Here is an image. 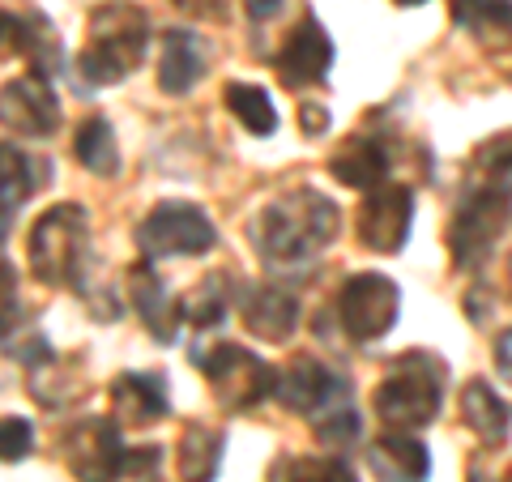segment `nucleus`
Wrapping results in <instances>:
<instances>
[{
    "label": "nucleus",
    "mask_w": 512,
    "mask_h": 482,
    "mask_svg": "<svg viewBox=\"0 0 512 482\" xmlns=\"http://www.w3.org/2000/svg\"><path fill=\"white\" fill-rule=\"evenodd\" d=\"M414 218V197L406 184H380L359 205V244L372 252H402Z\"/></svg>",
    "instance_id": "obj_10"
},
{
    "label": "nucleus",
    "mask_w": 512,
    "mask_h": 482,
    "mask_svg": "<svg viewBox=\"0 0 512 482\" xmlns=\"http://www.w3.org/2000/svg\"><path fill=\"white\" fill-rule=\"evenodd\" d=\"M470 180L512 192V133H500L478 146V154L470 158Z\"/></svg>",
    "instance_id": "obj_28"
},
{
    "label": "nucleus",
    "mask_w": 512,
    "mask_h": 482,
    "mask_svg": "<svg viewBox=\"0 0 512 482\" xmlns=\"http://www.w3.org/2000/svg\"><path fill=\"white\" fill-rule=\"evenodd\" d=\"M197 367L210 376V389L218 393L222 406H231V410H252V406H261L269 393H278V372L244 346L222 342L210 355H197Z\"/></svg>",
    "instance_id": "obj_6"
},
{
    "label": "nucleus",
    "mask_w": 512,
    "mask_h": 482,
    "mask_svg": "<svg viewBox=\"0 0 512 482\" xmlns=\"http://www.w3.org/2000/svg\"><path fill=\"white\" fill-rule=\"evenodd\" d=\"M397 303H402V295L384 273H355L338 295L342 329L355 342H376L397 325Z\"/></svg>",
    "instance_id": "obj_8"
},
{
    "label": "nucleus",
    "mask_w": 512,
    "mask_h": 482,
    "mask_svg": "<svg viewBox=\"0 0 512 482\" xmlns=\"http://www.w3.org/2000/svg\"><path fill=\"white\" fill-rule=\"evenodd\" d=\"M512 214V192L495 184L466 180V197H461L453 222H448V248H453L457 265H478L491 252V244L504 235Z\"/></svg>",
    "instance_id": "obj_5"
},
{
    "label": "nucleus",
    "mask_w": 512,
    "mask_h": 482,
    "mask_svg": "<svg viewBox=\"0 0 512 482\" xmlns=\"http://www.w3.org/2000/svg\"><path fill=\"white\" fill-rule=\"evenodd\" d=\"M175 5L197 18H227V0H175Z\"/></svg>",
    "instance_id": "obj_34"
},
{
    "label": "nucleus",
    "mask_w": 512,
    "mask_h": 482,
    "mask_svg": "<svg viewBox=\"0 0 512 482\" xmlns=\"http://www.w3.org/2000/svg\"><path fill=\"white\" fill-rule=\"evenodd\" d=\"M86 239H90V222L82 214V205H56V210H47L30 227V244H26L35 278L47 286L73 282L86 256Z\"/></svg>",
    "instance_id": "obj_4"
},
{
    "label": "nucleus",
    "mask_w": 512,
    "mask_h": 482,
    "mask_svg": "<svg viewBox=\"0 0 512 482\" xmlns=\"http://www.w3.org/2000/svg\"><path fill=\"white\" fill-rule=\"evenodd\" d=\"M77 163L90 167L94 175H116L120 171V150H116V133L103 116H90L82 128H77Z\"/></svg>",
    "instance_id": "obj_25"
},
{
    "label": "nucleus",
    "mask_w": 512,
    "mask_h": 482,
    "mask_svg": "<svg viewBox=\"0 0 512 482\" xmlns=\"http://www.w3.org/2000/svg\"><path fill=\"white\" fill-rule=\"evenodd\" d=\"M244 325L261 337V342H286L299 325V303L286 295L282 286H256L244 303Z\"/></svg>",
    "instance_id": "obj_15"
},
{
    "label": "nucleus",
    "mask_w": 512,
    "mask_h": 482,
    "mask_svg": "<svg viewBox=\"0 0 512 482\" xmlns=\"http://www.w3.org/2000/svg\"><path fill=\"white\" fill-rule=\"evenodd\" d=\"M18 52L35 64L39 77L60 73V43H56V30L43 13H22L18 18Z\"/></svg>",
    "instance_id": "obj_24"
},
{
    "label": "nucleus",
    "mask_w": 512,
    "mask_h": 482,
    "mask_svg": "<svg viewBox=\"0 0 512 482\" xmlns=\"http://www.w3.org/2000/svg\"><path fill=\"white\" fill-rule=\"evenodd\" d=\"M158 461H163L158 448H137V453L124 457V474H150V470H158Z\"/></svg>",
    "instance_id": "obj_33"
},
{
    "label": "nucleus",
    "mask_w": 512,
    "mask_h": 482,
    "mask_svg": "<svg viewBox=\"0 0 512 482\" xmlns=\"http://www.w3.org/2000/svg\"><path fill=\"white\" fill-rule=\"evenodd\" d=\"M440 393H444V367L414 350L393 363V372L380 380V389L372 397V406L393 431H419L436 419L440 410Z\"/></svg>",
    "instance_id": "obj_3"
},
{
    "label": "nucleus",
    "mask_w": 512,
    "mask_h": 482,
    "mask_svg": "<svg viewBox=\"0 0 512 482\" xmlns=\"http://www.w3.org/2000/svg\"><path fill=\"white\" fill-rule=\"evenodd\" d=\"M299 116H303V128H308V133H325L329 128V111H320L316 103H303Z\"/></svg>",
    "instance_id": "obj_36"
},
{
    "label": "nucleus",
    "mask_w": 512,
    "mask_h": 482,
    "mask_svg": "<svg viewBox=\"0 0 512 482\" xmlns=\"http://www.w3.org/2000/svg\"><path fill=\"white\" fill-rule=\"evenodd\" d=\"M359 436H363V423H359L355 410H333V414H325V419L316 423V440L325 448H346V444H355Z\"/></svg>",
    "instance_id": "obj_30"
},
{
    "label": "nucleus",
    "mask_w": 512,
    "mask_h": 482,
    "mask_svg": "<svg viewBox=\"0 0 512 482\" xmlns=\"http://www.w3.org/2000/svg\"><path fill=\"white\" fill-rule=\"evenodd\" d=\"M329 171L338 175L346 188H380L384 175H389V150L372 137H346L338 154L329 158Z\"/></svg>",
    "instance_id": "obj_16"
},
{
    "label": "nucleus",
    "mask_w": 512,
    "mask_h": 482,
    "mask_svg": "<svg viewBox=\"0 0 512 482\" xmlns=\"http://www.w3.org/2000/svg\"><path fill=\"white\" fill-rule=\"evenodd\" d=\"M111 401L124 427H146L167 414V380L163 376H141V372H124L111 380Z\"/></svg>",
    "instance_id": "obj_14"
},
{
    "label": "nucleus",
    "mask_w": 512,
    "mask_h": 482,
    "mask_svg": "<svg viewBox=\"0 0 512 482\" xmlns=\"http://www.w3.org/2000/svg\"><path fill=\"white\" fill-rule=\"evenodd\" d=\"M0 124L18 137H52L60 128V103L52 94V82L39 73H26L18 82L0 90Z\"/></svg>",
    "instance_id": "obj_11"
},
{
    "label": "nucleus",
    "mask_w": 512,
    "mask_h": 482,
    "mask_svg": "<svg viewBox=\"0 0 512 482\" xmlns=\"http://www.w3.org/2000/svg\"><path fill=\"white\" fill-rule=\"evenodd\" d=\"M214 222L205 218L197 205L184 201H167L150 210V218L137 227V244L146 256H201L214 248Z\"/></svg>",
    "instance_id": "obj_7"
},
{
    "label": "nucleus",
    "mask_w": 512,
    "mask_h": 482,
    "mask_svg": "<svg viewBox=\"0 0 512 482\" xmlns=\"http://www.w3.org/2000/svg\"><path fill=\"white\" fill-rule=\"evenodd\" d=\"M278 397L295 414H329L333 401L346 397V380L316 359H295L278 380Z\"/></svg>",
    "instance_id": "obj_13"
},
{
    "label": "nucleus",
    "mask_w": 512,
    "mask_h": 482,
    "mask_svg": "<svg viewBox=\"0 0 512 482\" xmlns=\"http://www.w3.org/2000/svg\"><path fill=\"white\" fill-rule=\"evenodd\" d=\"M453 22L466 26L483 47H512V0H453Z\"/></svg>",
    "instance_id": "obj_20"
},
{
    "label": "nucleus",
    "mask_w": 512,
    "mask_h": 482,
    "mask_svg": "<svg viewBox=\"0 0 512 482\" xmlns=\"http://www.w3.org/2000/svg\"><path fill=\"white\" fill-rule=\"evenodd\" d=\"M5 231H9V210H0V239H5Z\"/></svg>",
    "instance_id": "obj_38"
},
{
    "label": "nucleus",
    "mask_w": 512,
    "mask_h": 482,
    "mask_svg": "<svg viewBox=\"0 0 512 482\" xmlns=\"http://www.w3.org/2000/svg\"><path fill=\"white\" fill-rule=\"evenodd\" d=\"M504 482H512V470H508V474H504Z\"/></svg>",
    "instance_id": "obj_40"
},
{
    "label": "nucleus",
    "mask_w": 512,
    "mask_h": 482,
    "mask_svg": "<svg viewBox=\"0 0 512 482\" xmlns=\"http://www.w3.org/2000/svg\"><path fill=\"white\" fill-rule=\"evenodd\" d=\"M227 303H231V278L227 273H205V278L184 295L180 316L197 329H210L227 316Z\"/></svg>",
    "instance_id": "obj_23"
},
{
    "label": "nucleus",
    "mask_w": 512,
    "mask_h": 482,
    "mask_svg": "<svg viewBox=\"0 0 512 482\" xmlns=\"http://www.w3.org/2000/svg\"><path fill=\"white\" fill-rule=\"evenodd\" d=\"M35 448V427L26 419H0V461H26Z\"/></svg>",
    "instance_id": "obj_31"
},
{
    "label": "nucleus",
    "mask_w": 512,
    "mask_h": 482,
    "mask_svg": "<svg viewBox=\"0 0 512 482\" xmlns=\"http://www.w3.org/2000/svg\"><path fill=\"white\" fill-rule=\"evenodd\" d=\"M222 465V436L192 423L180 436V478L184 482H214Z\"/></svg>",
    "instance_id": "obj_22"
},
{
    "label": "nucleus",
    "mask_w": 512,
    "mask_h": 482,
    "mask_svg": "<svg viewBox=\"0 0 512 482\" xmlns=\"http://www.w3.org/2000/svg\"><path fill=\"white\" fill-rule=\"evenodd\" d=\"M286 482H359L350 474L346 461H333V457H299L291 461V474Z\"/></svg>",
    "instance_id": "obj_29"
},
{
    "label": "nucleus",
    "mask_w": 512,
    "mask_h": 482,
    "mask_svg": "<svg viewBox=\"0 0 512 482\" xmlns=\"http://www.w3.org/2000/svg\"><path fill=\"white\" fill-rule=\"evenodd\" d=\"M205 73V52L197 35L188 30H167L163 35V56H158V86L167 94H184L201 82Z\"/></svg>",
    "instance_id": "obj_18"
},
{
    "label": "nucleus",
    "mask_w": 512,
    "mask_h": 482,
    "mask_svg": "<svg viewBox=\"0 0 512 482\" xmlns=\"http://www.w3.org/2000/svg\"><path fill=\"white\" fill-rule=\"evenodd\" d=\"M495 367H500L504 380H512V329H504L500 342H495Z\"/></svg>",
    "instance_id": "obj_35"
},
{
    "label": "nucleus",
    "mask_w": 512,
    "mask_h": 482,
    "mask_svg": "<svg viewBox=\"0 0 512 482\" xmlns=\"http://www.w3.org/2000/svg\"><path fill=\"white\" fill-rule=\"evenodd\" d=\"M367 465L380 482H427V448L410 436H380L372 448H367Z\"/></svg>",
    "instance_id": "obj_17"
},
{
    "label": "nucleus",
    "mask_w": 512,
    "mask_h": 482,
    "mask_svg": "<svg viewBox=\"0 0 512 482\" xmlns=\"http://www.w3.org/2000/svg\"><path fill=\"white\" fill-rule=\"evenodd\" d=\"M397 5H419V0H397Z\"/></svg>",
    "instance_id": "obj_39"
},
{
    "label": "nucleus",
    "mask_w": 512,
    "mask_h": 482,
    "mask_svg": "<svg viewBox=\"0 0 512 482\" xmlns=\"http://www.w3.org/2000/svg\"><path fill=\"white\" fill-rule=\"evenodd\" d=\"M244 5H248L252 22H269V18H278L282 13V0H244Z\"/></svg>",
    "instance_id": "obj_37"
},
{
    "label": "nucleus",
    "mask_w": 512,
    "mask_h": 482,
    "mask_svg": "<svg viewBox=\"0 0 512 482\" xmlns=\"http://www.w3.org/2000/svg\"><path fill=\"white\" fill-rule=\"evenodd\" d=\"M146 43H150V22L137 5H103L94 9L90 18V39L82 47V69L86 86H111L128 77L146 56Z\"/></svg>",
    "instance_id": "obj_2"
},
{
    "label": "nucleus",
    "mask_w": 512,
    "mask_h": 482,
    "mask_svg": "<svg viewBox=\"0 0 512 482\" xmlns=\"http://www.w3.org/2000/svg\"><path fill=\"white\" fill-rule=\"evenodd\" d=\"M338 235V205L316 188H299L291 197L269 201L252 222V239L274 269L312 265Z\"/></svg>",
    "instance_id": "obj_1"
},
{
    "label": "nucleus",
    "mask_w": 512,
    "mask_h": 482,
    "mask_svg": "<svg viewBox=\"0 0 512 482\" xmlns=\"http://www.w3.org/2000/svg\"><path fill=\"white\" fill-rule=\"evenodd\" d=\"M128 448L111 419H82L64 436V461L77 482H116L124 474Z\"/></svg>",
    "instance_id": "obj_9"
},
{
    "label": "nucleus",
    "mask_w": 512,
    "mask_h": 482,
    "mask_svg": "<svg viewBox=\"0 0 512 482\" xmlns=\"http://www.w3.org/2000/svg\"><path fill=\"white\" fill-rule=\"evenodd\" d=\"M227 107H231V116L256 137H269L278 128V111H274V103H269V94L261 86L231 82L227 86Z\"/></svg>",
    "instance_id": "obj_26"
},
{
    "label": "nucleus",
    "mask_w": 512,
    "mask_h": 482,
    "mask_svg": "<svg viewBox=\"0 0 512 482\" xmlns=\"http://www.w3.org/2000/svg\"><path fill=\"white\" fill-rule=\"evenodd\" d=\"M35 171H39V163H30L18 146H5V141H0V210L13 214V205L35 192V184H39Z\"/></svg>",
    "instance_id": "obj_27"
},
{
    "label": "nucleus",
    "mask_w": 512,
    "mask_h": 482,
    "mask_svg": "<svg viewBox=\"0 0 512 482\" xmlns=\"http://www.w3.org/2000/svg\"><path fill=\"white\" fill-rule=\"evenodd\" d=\"M22 320V303H18V278H13V265L0 261V342H9L13 329Z\"/></svg>",
    "instance_id": "obj_32"
},
{
    "label": "nucleus",
    "mask_w": 512,
    "mask_h": 482,
    "mask_svg": "<svg viewBox=\"0 0 512 482\" xmlns=\"http://www.w3.org/2000/svg\"><path fill=\"white\" fill-rule=\"evenodd\" d=\"M128 299L133 308L146 320V329L158 337V342H175V312H171V299H167V286L158 282V273L150 265H133L128 269Z\"/></svg>",
    "instance_id": "obj_19"
},
{
    "label": "nucleus",
    "mask_w": 512,
    "mask_h": 482,
    "mask_svg": "<svg viewBox=\"0 0 512 482\" xmlns=\"http://www.w3.org/2000/svg\"><path fill=\"white\" fill-rule=\"evenodd\" d=\"M461 419H466V427L478 440H487V444L508 440V406H504V397H495L487 380H470L461 389Z\"/></svg>",
    "instance_id": "obj_21"
},
{
    "label": "nucleus",
    "mask_w": 512,
    "mask_h": 482,
    "mask_svg": "<svg viewBox=\"0 0 512 482\" xmlns=\"http://www.w3.org/2000/svg\"><path fill=\"white\" fill-rule=\"evenodd\" d=\"M329 64H333V43L325 35V26L308 13V18L291 30V39H286V47H282L278 77H282L286 90H303V86L325 82Z\"/></svg>",
    "instance_id": "obj_12"
}]
</instances>
